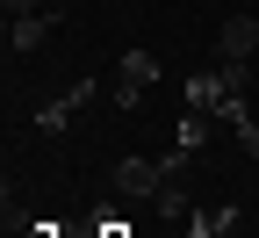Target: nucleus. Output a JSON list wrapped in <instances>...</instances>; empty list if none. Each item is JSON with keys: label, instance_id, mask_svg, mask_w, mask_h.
<instances>
[{"label": "nucleus", "instance_id": "1", "mask_svg": "<svg viewBox=\"0 0 259 238\" xmlns=\"http://www.w3.org/2000/svg\"><path fill=\"white\" fill-rule=\"evenodd\" d=\"M259 51V15H231L216 29V65H245Z\"/></svg>", "mask_w": 259, "mask_h": 238}, {"label": "nucleus", "instance_id": "2", "mask_svg": "<svg viewBox=\"0 0 259 238\" xmlns=\"http://www.w3.org/2000/svg\"><path fill=\"white\" fill-rule=\"evenodd\" d=\"M158 188H166V166H158V159H122L115 166V195H158Z\"/></svg>", "mask_w": 259, "mask_h": 238}, {"label": "nucleus", "instance_id": "3", "mask_svg": "<svg viewBox=\"0 0 259 238\" xmlns=\"http://www.w3.org/2000/svg\"><path fill=\"white\" fill-rule=\"evenodd\" d=\"M51 29H58V8H51V15H22V22H8V51H15V58L44 51V44H51Z\"/></svg>", "mask_w": 259, "mask_h": 238}, {"label": "nucleus", "instance_id": "4", "mask_svg": "<svg viewBox=\"0 0 259 238\" xmlns=\"http://www.w3.org/2000/svg\"><path fill=\"white\" fill-rule=\"evenodd\" d=\"M209 130H216V123H209L202 109H187V116L173 123V145H180V152H209Z\"/></svg>", "mask_w": 259, "mask_h": 238}, {"label": "nucleus", "instance_id": "5", "mask_svg": "<svg viewBox=\"0 0 259 238\" xmlns=\"http://www.w3.org/2000/svg\"><path fill=\"white\" fill-rule=\"evenodd\" d=\"M72 116H79L72 94H65V101H44V109H36V130H44V138H58V130H72Z\"/></svg>", "mask_w": 259, "mask_h": 238}, {"label": "nucleus", "instance_id": "6", "mask_svg": "<svg viewBox=\"0 0 259 238\" xmlns=\"http://www.w3.org/2000/svg\"><path fill=\"white\" fill-rule=\"evenodd\" d=\"M151 210L166 217V224H180V217H194V202H187V188H180V181H166V188L151 195Z\"/></svg>", "mask_w": 259, "mask_h": 238}, {"label": "nucleus", "instance_id": "7", "mask_svg": "<svg viewBox=\"0 0 259 238\" xmlns=\"http://www.w3.org/2000/svg\"><path fill=\"white\" fill-rule=\"evenodd\" d=\"M216 123H231V130L252 123V116H245V94H223V101H216Z\"/></svg>", "mask_w": 259, "mask_h": 238}, {"label": "nucleus", "instance_id": "8", "mask_svg": "<svg viewBox=\"0 0 259 238\" xmlns=\"http://www.w3.org/2000/svg\"><path fill=\"white\" fill-rule=\"evenodd\" d=\"M8 8V22H22V15H51V0H0Z\"/></svg>", "mask_w": 259, "mask_h": 238}, {"label": "nucleus", "instance_id": "9", "mask_svg": "<svg viewBox=\"0 0 259 238\" xmlns=\"http://www.w3.org/2000/svg\"><path fill=\"white\" fill-rule=\"evenodd\" d=\"M238 145H245V152L259 159V123H238Z\"/></svg>", "mask_w": 259, "mask_h": 238}, {"label": "nucleus", "instance_id": "10", "mask_svg": "<svg viewBox=\"0 0 259 238\" xmlns=\"http://www.w3.org/2000/svg\"><path fill=\"white\" fill-rule=\"evenodd\" d=\"M94 238H130V231H122L115 217H101V231H94Z\"/></svg>", "mask_w": 259, "mask_h": 238}]
</instances>
